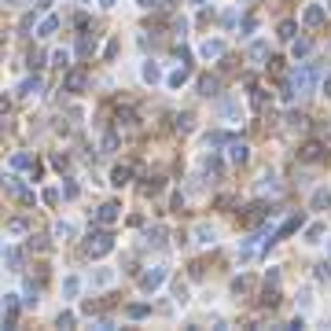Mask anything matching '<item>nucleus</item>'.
<instances>
[{"mask_svg":"<svg viewBox=\"0 0 331 331\" xmlns=\"http://www.w3.org/2000/svg\"><path fill=\"white\" fill-rule=\"evenodd\" d=\"M317 77H320V67H317V63H306L302 70H294V77H291V85H287V92H283V96H287V100L306 96V92L313 88V81H317Z\"/></svg>","mask_w":331,"mask_h":331,"instance_id":"nucleus-1","label":"nucleus"},{"mask_svg":"<svg viewBox=\"0 0 331 331\" xmlns=\"http://www.w3.org/2000/svg\"><path fill=\"white\" fill-rule=\"evenodd\" d=\"M110 247H114V243H110V235H103V232H96V235H88V243H85V250H88L92 258H100V254H107Z\"/></svg>","mask_w":331,"mask_h":331,"instance_id":"nucleus-2","label":"nucleus"},{"mask_svg":"<svg viewBox=\"0 0 331 331\" xmlns=\"http://www.w3.org/2000/svg\"><path fill=\"white\" fill-rule=\"evenodd\" d=\"M298 159H302V162H317V159H324V144H320V140H309V144L298 151Z\"/></svg>","mask_w":331,"mask_h":331,"instance_id":"nucleus-3","label":"nucleus"},{"mask_svg":"<svg viewBox=\"0 0 331 331\" xmlns=\"http://www.w3.org/2000/svg\"><path fill=\"white\" fill-rule=\"evenodd\" d=\"M162 280H166V269H151V273H144V280H140V283H144V291H155Z\"/></svg>","mask_w":331,"mask_h":331,"instance_id":"nucleus-4","label":"nucleus"},{"mask_svg":"<svg viewBox=\"0 0 331 331\" xmlns=\"http://www.w3.org/2000/svg\"><path fill=\"white\" fill-rule=\"evenodd\" d=\"M8 192H11L15 199H22V202H29V199H34V192H29V188H22V184H19V180H15V177L8 180Z\"/></svg>","mask_w":331,"mask_h":331,"instance_id":"nucleus-5","label":"nucleus"},{"mask_svg":"<svg viewBox=\"0 0 331 331\" xmlns=\"http://www.w3.org/2000/svg\"><path fill=\"white\" fill-rule=\"evenodd\" d=\"M114 221H118V206H114V202L100 206V225H114Z\"/></svg>","mask_w":331,"mask_h":331,"instance_id":"nucleus-6","label":"nucleus"},{"mask_svg":"<svg viewBox=\"0 0 331 331\" xmlns=\"http://www.w3.org/2000/svg\"><path fill=\"white\" fill-rule=\"evenodd\" d=\"M320 22H324V8H320V4L306 8V26H320Z\"/></svg>","mask_w":331,"mask_h":331,"instance_id":"nucleus-7","label":"nucleus"},{"mask_svg":"<svg viewBox=\"0 0 331 331\" xmlns=\"http://www.w3.org/2000/svg\"><path fill=\"white\" fill-rule=\"evenodd\" d=\"M81 88H85V74H81V70L67 74V92H81Z\"/></svg>","mask_w":331,"mask_h":331,"instance_id":"nucleus-8","label":"nucleus"},{"mask_svg":"<svg viewBox=\"0 0 331 331\" xmlns=\"http://www.w3.org/2000/svg\"><path fill=\"white\" fill-rule=\"evenodd\" d=\"M217 88H221L217 77H202V81H199V92H202V96H217Z\"/></svg>","mask_w":331,"mask_h":331,"instance_id":"nucleus-9","label":"nucleus"},{"mask_svg":"<svg viewBox=\"0 0 331 331\" xmlns=\"http://www.w3.org/2000/svg\"><path fill=\"white\" fill-rule=\"evenodd\" d=\"M228 159L232 162H247V144H235V140H232V144H228Z\"/></svg>","mask_w":331,"mask_h":331,"instance_id":"nucleus-10","label":"nucleus"},{"mask_svg":"<svg viewBox=\"0 0 331 331\" xmlns=\"http://www.w3.org/2000/svg\"><path fill=\"white\" fill-rule=\"evenodd\" d=\"M110 184L122 188V184H129V166H118L114 173H110Z\"/></svg>","mask_w":331,"mask_h":331,"instance_id":"nucleus-11","label":"nucleus"},{"mask_svg":"<svg viewBox=\"0 0 331 331\" xmlns=\"http://www.w3.org/2000/svg\"><path fill=\"white\" fill-rule=\"evenodd\" d=\"M221 52H225V44H221V41H206V44H202V55H206V59H217Z\"/></svg>","mask_w":331,"mask_h":331,"instance_id":"nucleus-12","label":"nucleus"},{"mask_svg":"<svg viewBox=\"0 0 331 331\" xmlns=\"http://www.w3.org/2000/svg\"><path fill=\"white\" fill-rule=\"evenodd\" d=\"M313 206H317V210H327L331 206V192H327V188H320V192L313 195Z\"/></svg>","mask_w":331,"mask_h":331,"instance_id":"nucleus-13","label":"nucleus"},{"mask_svg":"<svg viewBox=\"0 0 331 331\" xmlns=\"http://www.w3.org/2000/svg\"><path fill=\"white\" fill-rule=\"evenodd\" d=\"M55 26H59V19H55V15H48V19L41 22V29H37V34H41V37H52V34H55Z\"/></svg>","mask_w":331,"mask_h":331,"instance_id":"nucleus-14","label":"nucleus"},{"mask_svg":"<svg viewBox=\"0 0 331 331\" xmlns=\"http://www.w3.org/2000/svg\"><path fill=\"white\" fill-rule=\"evenodd\" d=\"M26 228H29V225H26L22 217H15V221H8V232H11V235H22Z\"/></svg>","mask_w":331,"mask_h":331,"instance_id":"nucleus-15","label":"nucleus"},{"mask_svg":"<svg viewBox=\"0 0 331 331\" xmlns=\"http://www.w3.org/2000/svg\"><path fill=\"white\" fill-rule=\"evenodd\" d=\"M147 243L162 247V243H166V228H151V232H147Z\"/></svg>","mask_w":331,"mask_h":331,"instance_id":"nucleus-16","label":"nucleus"},{"mask_svg":"<svg viewBox=\"0 0 331 331\" xmlns=\"http://www.w3.org/2000/svg\"><path fill=\"white\" fill-rule=\"evenodd\" d=\"M37 92H41V81H37V77H29V81L22 85V96H37Z\"/></svg>","mask_w":331,"mask_h":331,"instance_id":"nucleus-17","label":"nucleus"},{"mask_svg":"<svg viewBox=\"0 0 331 331\" xmlns=\"http://www.w3.org/2000/svg\"><path fill=\"white\" fill-rule=\"evenodd\" d=\"M195 239H199V243H214V228H206V225L195 228Z\"/></svg>","mask_w":331,"mask_h":331,"instance_id":"nucleus-18","label":"nucleus"},{"mask_svg":"<svg viewBox=\"0 0 331 331\" xmlns=\"http://www.w3.org/2000/svg\"><path fill=\"white\" fill-rule=\"evenodd\" d=\"M8 265H11V273H19V265H22V254H19V250H8Z\"/></svg>","mask_w":331,"mask_h":331,"instance_id":"nucleus-19","label":"nucleus"},{"mask_svg":"<svg viewBox=\"0 0 331 331\" xmlns=\"http://www.w3.org/2000/svg\"><path fill=\"white\" fill-rule=\"evenodd\" d=\"M144 81H159V67H155V63L144 67Z\"/></svg>","mask_w":331,"mask_h":331,"instance_id":"nucleus-20","label":"nucleus"},{"mask_svg":"<svg viewBox=\"0 0 331 331\" xmlns=\"http://www.w3.org/2000/svg\"><path fill=\"white\" fill-rule=\"evenodd\" d=\"M265 52H269V48H265L261 41H258V44H250V59H265Z\"/></svg>","mask_w":331,"mask_h":331,"instance_id":"nucleus-21","label":"nucleus"},{"mask_svg":"<svg viewBox=\"0 0 331 331\" xmlns=\"http://www.w3.org/2000/svg\"><path fill=\"white\" fill-rule=\"evenodd\" d=\"M77 287H81V283H77L74 276H70L67 283H63V291H67V298H74V294H77Z\"/></svg>","mask_w":331,"mask_h":331,"instance_id":"nucleus-22","label":"nucleus"},{"mask_svg":"<svg viewBox=\"0 0 331 331\" xmlns=\"http://www.w3.org/2000/svg\"><path fill=\"white\" fill-rule=\"evenodd\" d=\"M280 37L291 41V37H294V22H283V26H280Z\"/></svg>","mask_w":331,"mask_h":331,"instance_id":"nucleus-23","label":"nucleus"},{"mask_svg":"<svg viewBox=\"0 0 331 331\" xmlns=\"http://www.w3.org/2000/svg\"><path fill=\"white\" fill-rule=\"evenodd\" d=\"M11 166H15V169H26V166H29V155H15Z\"/></svg>","mask_w":331,"mask_h":331,"instance_id":"nucleus-24","label":"nucleus"},{"mask_svg":"<svg viewBox=\"0 0 331 331\" xmlns=\"http://www.w3.org/2000/svg\"><path fill=\"white\" fill-rule=\"evenodd\" d=\"M129 317H136V320L147 317V306H129Z\"/></svg>","mask_w":331,"mask_h":331,"instance_id":"nucleus-25","label":"nucleus"},{"mask_svg":"<svg viewBox=\"0 0 331 331\" xmlns=\"http://www.w3.org/2000/svg\"><path fill=\"white\" fill-rule=\"evenodd\" d=\"M52 63H55V67H67L70 55H67V52H55V55H52Z\"/></svg>","mask_w":331,"mask_h":331,"instance_id":"nucleus-26","label":"nucleus"},{"mask_svg":"<svg viewBox=\"0 0 331 331\" xmlns=\"http://www.w3.org/2000/svg\"><path fill=\"white\" fill-rule=\"evenodd\" d=\"M309 52V41H294V55H306Z\"/></svg>","mask_w":331,"mask_h":331,"instance_id":"nucleus-27","label":"nucleus"},{"mask_svg":"<svg viewBox=\"0 0 331 331\" xmlns=\"http://www.w3.org/2000/svg\"><path fill=\"white\" fill-rule=\"evenodd\" d=\"M140 4H144V8H155V0H140Z\"/></svg>","mask_w":331,"mask_h":331,"instance_id":"nucleus-28","label":"nucleus"},{"mask_svg":"<svg viewBox=\"0 0 331 331\" xmlns=\"http://www.w3.org/2000/svg\"><path fill=\"white\" fill-rule=\"evenodd\" d=\"M8 4H19V0H8Z\"/></svg>","mask_w":331,"mask_h":331,"instance_id":"nucleus-29","label":"nucleus"},{"mask_svg":"<svg viewBox=\"0 0 331 331\" xmlns=\"http://www.w3.org/2000/svg\"><path fill=\"white\" fill-rule=\"evenodd\" d=\"M195 4H202V0H195Z\"/></svg>","mask_w":331,"mask_h":331,"instance_id":"nucleus-30","label":"nucleus"}]
</instances>
